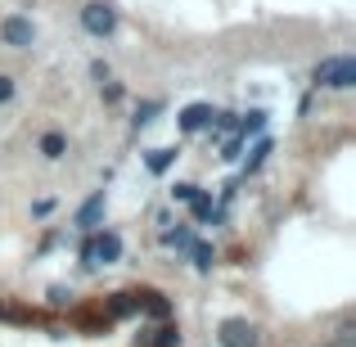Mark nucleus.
<instances>
[{
    "mask_svg": "<svg viewBox=\"0 0 356 347\" xmlns=\"http://www.w3.org/2000/svg\"><path fill=\"white\" fill-rule=\"evenodd\" d=\"M194 257H199V266H203V271L212 266V248H208V243H199V248H194Z\"/></svg>",
    "mask_w": 356,
    "mask_h": 347,
    "instance_id": "16",
    "label": "nucleus"
},
{
    "mask_svg": "<svg viewBox=\"0 0 356 347\" xmlns=\"http://www.w3.org/2000/svg\"><path fill=\"white\" fill-rule=\"evenodd\" d=\"M140 347H181V330H176V325L149 330V334H140Z\"/></svg>",
    "mask_w": 356,
    "mask_h": 347,
    "instance_id": "6",
    "label": "nucleus"
},
{
    "mask_svg": "<svg viewBox=\"0 0 356 347\" xmlns=\"http://www.w3.org/2000/svg\"><path fill=\"white\" fill-rule=\"evenodd\" d=\"M172 158H176V149H154V154H149V167H154V172H167Z\"/></svg>",
    "mask_w": 356,
    "mask_h": 347,
    "instance_id": "11",
    "label": "nucleus"
},
{
    "mask_svg": "<svg viewBox=\"0 0 356 347\" xmlns=\"http://www.w3.org/2000/svg\"><path fill=\"white\" fill-rule=\"evenodd\" d=\"M154 113H158V104H140V113H136V122H140V127H145V122L154 118Z\"/></svg>",
    "mask_w": 356,
    "mask_h": 347,
    "instance_id": "17",
    "label": "nucleus"
},
{
    "mask_svg": "<svg viewBox=\"0 0 356 347\" xmlns=\"http://www.w3.org/2000/svg\"><path fill=\"white\" fill-rule=\"evenodd\" d=\"M81 27H86L90 36H113V27H118V9L108 5V0H90V5L81 9Z\"/></svg>",
    "mask_w": 356,
    "mask_h": 347,
    "instance_id": "2",
    "label": "nucleus"
},
{
    "mask_svg": "<svg viewBox=\"0 0 356 347\" xmlns=\"http://www.w3.org/2000/svg\"><path fill=\"white\" fill-rule=\"evenodd\" d=\"M266 154H270V140H261V145L252 149V158H248V172H252V167H257V163H261V158H266Z\"/></svg>",
    "mask_w": 356,
    "mask_h": 347,
    "instance_id": "15",
    "label": "nucleus"
},
{
    "mask_svg": "<svg viewBox=\"0 0 356 347\" xmlns=\"http://www.w3.org/2000/svg\"><path fill=\"white\" fill-rule=\"evenodd\" d=\"M217 339H221V347H261L257 325H248V321H221Z\"/></svg>",
    "mask_w": 356,
    "mask_h": 347,
    "instance_id": "4",
    "label": "nucleus"
},
{
    "mask_svg": "<svg viewBox=\"0 0 356 347\" xmlns=\"http://www.w3.org/2000/svg\"><path fill=\"white\" fill-rule=\"evenodd\" d=\"M0 36H5V45H14V50H27V45L36 41V27L27 23V18H18V14H9L5 23H0Z\"/></svg>",
    "mask_w": 356,
    "mask_h": 347,
    "instance_id": "5",
    "label": "nucleus"
},
{
    "mask_svg": "<svg viewBox=\"0 0 356 347\" xmlns=\"http://www.w3.org/2000/svg\"><path fill=\"white\" fill-rule=\"evenodd\" d=\"M9 99H14V77L0 72V104H9Z\"/></svg>",
    "mask_w": 356,
    "mask_h": 347,
    "instance_id": "13",
    "label": "nucleus"
},
{
    "mask_svg": "<svg viewBox=\"0 0 356 347\" xmlns=\"http://www.w3.org/2000/svg\"><path fill=\"white\" fill-rule=\"evenodd\" d=\"M99 212H104V194H95V199H90L86 208L77 212V226H81V230H90V226H95V217H99Z\"/></svg>",
    "mask_w": 356,
    "mask_h": 347,
    "instance_id": "8",
    "label": "nucleus"
},
{
    "mask_svg": "<svg viewBox=\"0 0 356 347\" xmlns=\"http://www.w3.org/2000/svg\"><path fill=\"white\" fill-rule=\"evenodd\" d=\"M208 122H212V108H208V104H190V108L181 113V131H203Z\"/></svg>",
    "mask_w": 356,
    "mask_h": 347,
    "instance_id": "7",
    "label": "nucleus"
},
{
    "mask_svg": "<svg viewBox=\"0 0 356 347\" xmlns=\"http://www.w3.org/2000/svg\"><path fill=\"white\" fill-rule=\"evenodd\" d=\"M118 257H122V239H118L113 230L95 234V239H90L86 248H81V261H86V266H99V261L108 266V261H118Z\"/></svg>",
    "mask_w": 356,
    "mask_h": 347,
    "instance_id": "3",
    "label": "nucleus"
},
{
    "mask_svg": "<svg viewBox=\"0 0 356 347\" xmlns=\"http://www.w3.org/2000/svg\"><path fill=\"white\" fill-rule=\"evenodd\" d=\"M194 194H199V185H190V181H181V185H176V190H172V199H181V203H190V199H194Z\"/></svg>",
    "mask_w": 356,
    "mask_h": 347,
    "instance_id": "12",
    "label": "nucleus"
},
{
    "mask_svg": "<svg viewBox=\"0 0 356 347\" xmlns=\"http://www.w3.org/2000/svg\"><path fill=\"white\" fill-rule=\"evenodd\" d=\"M140 302L149 307V316H167V298L154 293V289H145V293H140Z\"/></svg>",
    "mask_w": 356,
    "mask_h": 347,
    "instance_id": "10",
    "label": "nucleus"
},
{
    "mask_svg": "<svg viewBox=\"0 0 356 347\" xmlns=\"http://www.w3.org/2000/svg\"><path fill=\"white\" fill-rule=\"evenodd\" d=\"M41 154L45 158H63L68 154V140H63L59 131H50V136H41Z\"/></svg>",
    "mask_w": 356,
    "mask_h": 347,
    "instance_id": "9",
    "label": "nucleus"
},
{
    "mask_svg": "<svg viewBox=\"0 0 356 347\" xmlns=\"http://www.w3.org/2000/svg\"><path fill=\"white\" fill-rule=\"evenodd\" d=\"M163 239H167V243H172V248H185V243H190V230H167V234H163Z\"/></svg>",
    "mask_w": 356,
    "mask_h": 347,
    "instance_id": "14",
    "label": "nucleus"
},
{
    "mask_svg": "<svg viewBox=\"0 0 356 347\" xmlns=\"http://www.w3.org/2000/svg\"><path fill=\"white\" fill-rule=\"evenodd\" d=\"M316 86L352 90V86H356V63H352V59H325L321 68H316Z\"/></svg>",
    "mask_w": 356,
    "mask_h": 347,
    "instance_id": "1",
    "label": "nucleus"
},
{
    "mask_svg": "<svg viewBox=\"0 0 356 347\" xmlns=\"http://www.w3.org/2000/svg\"><path fill=\"white\" fill-rule=\"evenodd\" d=\"M330 347H343V343H330Z\"/></svg>",
    "mask_w": 356,
    "mask_h": 347,
    "instance_id": "18",
    "label": "nucleus"
}]
</instances>
